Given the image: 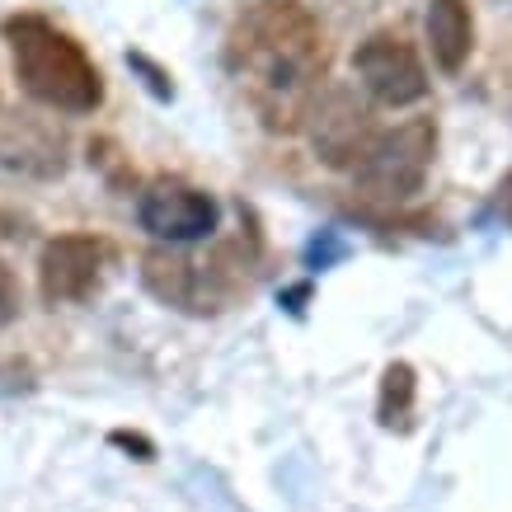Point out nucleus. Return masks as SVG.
<instances>
[{
    "label": "nucleus",
    "instance_id": "1",
    "mask_svg": "<svg viewBox=\"0 0 512 512\" xmlns=\"http://www.w3.org/2000/svg\"><path fill=\"white\" fill-rule=\"evenodd\" d=\"M325 62V29L301 0H249L226 33V71L273 132L306 118Z\"/></svg>",
    "mask_w": 512,
    "mask_h": 512
},
{
    "label": "nucleus",
    "instance_id": "2",
    "mask_svg": "<svg viewBox=\"0 0 512 512\" xmlns=\"http://www.w3.org/2000/svg\"><path fill=\"white\" fill-rule=\"evenodd\" d=\"M10 43V62L29 99L57 113H94L104 104V76L90 62V52L80 47L66 29H57L47 15H10L0 24Z\"/></svg>",
    "mask_w": 512,
    "mask_h": 512
},
{
    "label": "nucleus",
    "instance_id": "3",
    "mask_svg": "<svg viewBox=\"0 0 512 512\" xmlns=\"http://www.w3.org/2000/svg\"><path fill=\"white\" fill-rule=\"evenodd\" d=\"M146 292L184 315L231 311L240 292H249V254L245 245H221L207 259H188L179 249H151L141 259Z\"/></svg>",
    "mask_w": 512,
    "mask_h": 512
},
{
    "label": "nucleus",
    "instance_id": "4",
    "mask_svg": "<svg viewBox=\"0 0 512 512\" xmlns=\"http://www.w3.org/2000/svg\"><path fill=\"white\" fill-rule=\"evenodd\" d=\"M433 156H437V123L433 118H404L400 127L376 132L372 151L362 156L353 179L362 188V198L400 207V202L423 193L428 170H433Z\"/></svg>",
    "mask_w": 512,
    "mask_h": 512
},
{
    "label": "nucleus",
    "instance_id": "5",
    "mask_svg": "<svg viewBox=\"0 0 512 512\" xmlns=\"http://www.w3.org/2000/svg\"><path fill=\"white\" fill-rule=\"evenodd\" d=\"M306 132H311L315 156L325 160L329 170H357L381 127H376L372 104L362 94L348 90V85H329L306 109Z\"/></svg>",
    "mask_w": 512,
    "mask_h": 512
},
{
    "label": "nucleus",
    "instance_id": "6",
    "mask_svg": "<svg viewBox=\"0 0 512 512\" xmlns=\"http://www.w3.org/2000/svg\"><path fill=\"white\" fill-rule=\"evenodd\" d=\"M353 71L362 80V90L381 109H409L428 94V71H423L419 47L395 29L367 33L353 52Z\"/></svg>",
    "mask_w": 512,
    "mask_h": 512
},
{
    "label": "nucleus",
    "instance_id": "7",
    "mask_svg": "<svg viewBox=\"0 0 512 512\" xmlns=\"http://www.w3.org/2000/svg\"><path fill=\"white\" fill-rule=\"evenodd\" d=\"M137 221L141 231L160 240V245H198L217 231L221 207L207 188L188 184V179H174V174H160L141 188L137 198Z\"/></svg>",
    "mask_w": 512,
    "mask_h": 512
},
{
    "label": "nucleus",
    "instance_id": "8",
    "mask_svg": "<svg viewBox=\"0 0 512 512\" xmlns=\"http://www.w3.org/2000/svg\"><path fill=\"white\" fill-rule=\"evenodd\" d=\"M113 249L109 240L85 231H66L52 235L38 254V287H43L47 306H71V301H85V296L99 292L104 282V268H109Z\"/></svg>",
    "mask_w": 512,
    "mask_h": 512
},
{
    "label": "nucleus",
    "instance_id": "9",
    "mask_svg": "<svg viewBox=\"0 0 512 512\" xmlns=\"http://www.w3.org/2000/svg\"><path fill=\"white\" fill-rule=\"evenodd\" d=\"M66 146L57 132H47L43 123L33 118H19V123L0 127V165L15 174H33V179H57L66 170Z\"/></svg>",
    "mask_w": 512,
    "mask_h": 512
},
{
    "label": "nucleus",
    "instance_id": "10",
    "mask_svg": "<svg viewBox=\"0 0 512 512\" xmlns=\"http://www.w3.org/2000/svg\"><path fill=\"white\" fill-rule=\"evenodd\" d=\"M428 47H433V62L442 76H461L475 52V15H470V0H433L428 5Z\"/></svg>",
    "mask_w": 512,
    "mask_h": 512
},
{
    "label": "nucleus",
    "instance_id": "11",
    "mask_svg": "<svg viewBox=\"0 0 512 512\" xmlns=\"http://www.w3.org/2000/svg\"><path fill=\"white\" fill-rule=\"evenodd\" d=\"M414 409H419V376L409 362H390L381 372V400H376V419L390 433H409L414 428Z\"/></svg>",
    "mask_w": 512,
    "mask_h": 512
},
{
    "label": "nucleus",
    "instance_id": "12",
    "mask_svg": "<svg viewBox=\"0 0 512 512\" xmlns=\"http://www.w3.org/2000/svg\"><path fill=\"white\" fill-rule=\"evenodd\" d=\"M19 306H24V296H19V278H15V268L0 259V325H10L19 315Z\"/></svg>",
    "mask_w": 512,
    "mask_h": 512
},
{
    "label": "nucleus",
    "instance_id": "13",
    "mask_svg": "<svg viewBox=\"0 0 512 512\" xmlns=\"http://www.w3.org/2000/svg\"><path fill=\"white\" fill-rule=\"evenodd\" d=\"M127 66H137L141 76H146V85H151V90H156L160 99H174V85H170V76H165V71H160V66L151 62V57H141V52H127Z\"/></svg>",
    "mask_w": 512,
    "mask_h": 512
},
{
    "label": "nucleus",
    "instance_id": "14",
    "mask_svg": "<svg viewBox=\"0 0 512 512\" xmlns=\"http://www.w3.org/2000/svg\"><path fill=\"white\" fill-rule=\"evenodd\" d=\"M498 212H503V221L512 226V170H508V179L498 184Z\"/></svg>",
    "mask_w": 512,
    "mask_h": 512
},
{
    "label": "nucleus",
    "instance_id": "15",
    "mask_svg": "<svg viewBox=\"0 0 512 512\" xmlns=\"http://www.w3.org/2000/svg\"><path fill=\"white\" fill-rule=\"evenodd\" d=\"M113 442H118V447H132V451H141V461L151 456V442H146V437H132V433H113Z\"/></svg>",
    "mask_w": 512,
    "mask_h": 512
}]
</instances>
